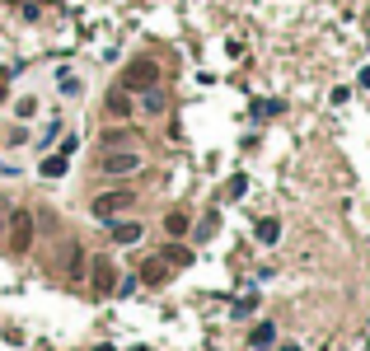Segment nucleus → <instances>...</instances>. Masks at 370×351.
I'll return each instance as SVG.
<instances>
[{"label": "nucleus", "instance_id": "nucleus-1", "mask_svg": "<svg viewBox=\"0 0 370 351\" xmlns=\"http://www.w3.org/2000/svg\"><path fill=\"white\" fill-rule=\"evenodd\" d=\"M155 85H159V66L145 62V57H136V62L122 71V89L127 94H145V89H155Z\"/></svg>", "mask_w": 370, "mask_h": 351}, {"label": "nucleus", "instance_id": "nucleus-2", "mask_svg": "<svg viewBox=\"0 0 370 351\" xmlns=\"http://www.w3.org/2000/svg\"><path fill=\"white\" fill-rule=\"evenodd\" d=\"M127 206H136V192H104V197H94L90 211L99 215V220H113V215L127 211Z\"/></svg>", "mask_w": 370, "mask_h": 351}, {"label": "nucleus", "instance_id": "nucleus-3", "mask_svg": "<svg viewBox=\"0 0 370 351\" xmlns=\"http://www.w3.org/2000/svg\"><path fill=\"white\" fill-rule=\"evenodd\" d=\"M145 164L136 150H104V173H113V178H122V173H136V169Z\"/></svg>", "mask_w": 370, "mask_h": 351}, {"label": "nucleus", "instance_id": "nucleus-4", "mask_svg": "<svg viewBox=\"0 0 370 351\" xmlns=\"http://www.w3.org/2000/svg\"><path fill=\"white\" fill-rule=\"evenodd\" d=\"M29 234H33V215L29 211H15V220H10V244H15V253L29 248Z\"/></svg>", "mask_w": 370, "mask_h": 351}, {"label": "nucleus", "instance_id": "nucleus-5", "mask_svg": "<svg viewBox=\"0 0 370 351\" xmlns=\"http://www.w3.org/2000/svg\"><path fill=\"white\" fill-rule=\"evenodd\" d=\"M113 286H118V267H113L108 258H94V290H99V295H108Z\"/></svg>", "mask_w": 370, "mask_h": 351}, {"label": "nucleus", "instance_id": "nucleus-6", "mask_svg": "<svg viewBox=\"0 0 370 351\" xmlns=\"http://www.w3.org/2000/svg\"><path fill=\"white\" fill-rule=\"evenodd\" d=\"M141 234H145V225H141V220H118V225H113V244H141Z\"/></svg>", "mask_w": 370, "mask_h": 351}, {"label": "nucleus", "instance_id": "nucleus-7", "mask_svg": "<svg viewBox=\"0 0 370 351\" xmlns=\"http://www.w3.org/2000/svg\"><path fill=\"white\" fill-rule=\"evenodd\" d=\"M169 272H173V267L164 258H150L145 267H141V281H145V286H164V281H169Z\"/></svg>", "mask_w": 370, "mask_h": 351}, {"label": "nucleus", "instance_id": "nucleus-8", "mask_svg": "<svg viewBox=\"0 0 370 351\" xmlns=\"http://www.w3.org/2000/svg\"><path fill=\"white\" fill-rule=\"evenodd\" d=\"M108 117H131V94H127V89L108 94Z\"/></svg>", "mask_w": 370, "mask_h": 351}, {"label": "nucleus", "instance_id": "nucleus-9", "mask_svg": "<svg viewBox=\"0 0 370 351\" xmlns=\"http://www.w3.org/2000/svg\"><path fill=\"white\" fill-rule=\"evenodd\" d=\"M66 164H71V155H47L43 159V178H62Z\"/></svg>", "mask_w": 370, "mask_h": 351}, {"label": "nucleus", "instance_id": "nucleus-10", "mask_svg": "<svg viewBox=\"0 0 370 351\" xmlns=\"http://www.w3.org/2000/svg\"><path fill=\"white\" fill-rule=\"evenodd\" d=\"M159 258L169 262V267H187V262H192V253H187V248H178V244H169L164 253H159Z\"/></svg>", "mask_w": 370, "mask_h": 351}, {"label": "nucleus", "instance_id": "nucleus-11", "mask_svg": "<svg viewBox=\"0 0 370 351\" xmlns=\"http://www.w3.org/2000/svg\"><path fill=\"white\" fill-rule=\"evenodd\" d=\"M164 229H169L173 239H178V234H187V215H183V211H173V215H164Z\"/></svg>", "mask_w": 370, "mask_h": 351}, {"label": "nucleus", "instance_id": "nucleus-12", "mask_svg": "<svg viewBox=\"0 0 370 351\" xmlns=\"http://www.w3.org/2000/svg\"><path fill=\"white\" fill-rule=\"evenodd\" d=\"M272 337H277V328H272V323H258V328H253V347H272Z\"/></svg>", "mask_w": 370, "mask_h": 351}, {"label": "nucleus", "instance_id": "nucleus-13", "mask_svg": "<svg viewBox=\"0 0 370 351\" xmlns=\"http://www.w3.org/2000/svg\"><path fill=\"white\" fill-rule=\"evenodd\" d=\"M141 108H145V113H159V108H164V94H159V89H145V94H141Z\"/></svg>", "mask_w": 370, "mask_h": 351}, {"label": "nucleus", "instance_id": "nucleus-14", "mask_svg": "<svg viewBox=\"0 0 370 351\" xmlns=\"http://www.w3.org/2000/svg\"><path fill=\"white\" fill-rule=\"evenodd\" d=\"M277 234H281L277 220H262V225H258V239H262V244H277Z\"/></svg>", "mask_w": 370, "mask_h": 351}, {"label": "nucleus", "instance_id": "nucleus-15", "mask_svg": "<svg viewBox=\"0 0 370 351\" xmlns=\"http://www.w3.org/2000/svg\"><path fill=\"white\" fill-rule=\"evenodd\" d=\"M66 267H71V276H85V248H71V262H66Z\"/></svg>", "mask_w": 370, "mask_h": 351}, {"label": "nucleus", "instance_id": "nucleus-16", "mask_svg": "<svg viewBox=\"0 0 370 351\" xmlns=\"http://www.w3.org/2000/svg\"><path fill=\"white\" fill-rule=\"evenodd\" d=\"M38 113V99H19L15 103V117H33Z\"/></svg>", "mask_w": 370, "mask_h": 351}, {"label": "nucleus", "instance_id": "nucleus-17", "mask_svg": "<svg viewBox=\"0 0 370 351\" xmlns=\"http://www.w3.org/2000/svg\"><path fill=\"white\" fill-rule=\"evenodd\" d=\"M99 351H113V347H99Z\"/></svg>", "mask_w": 370, "mask_h": 351}]
</instances>
